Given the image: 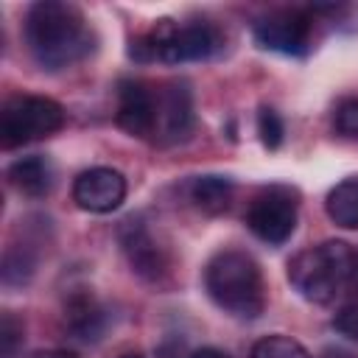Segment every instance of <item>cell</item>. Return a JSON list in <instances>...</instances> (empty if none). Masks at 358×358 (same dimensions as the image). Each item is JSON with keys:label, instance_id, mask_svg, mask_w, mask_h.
Masks as SVG:
<instances>
[{"label": "cell", "instance_id": "6da1fadb", "mask_svg": "<svg viewBox=\"0 0 358 358\" xmlns=\"http://www.w3.org/2000/svg\"><path fill=\"white\" fill-rule=\"evenodd\" d=\"M22 36L34 62L50 73L78 64L95 48L81 8L67 0H36L25 11Z\"/></svg>", "mask_w": 358, "mask_h": 358}, {"label": "cell", "instance_id": "7a4b0ae2", "mask_svg": "<svg viewBox=\"0 0 358 358\" xmlns=\"http://www.w3.org/2000/svg\"><path fill=\"white\" fill-rule=\"evenodd\" d=\"M204 288L210 299L235 319H257L266 308V282L252 255L221 249L204 266Z\"/></svg>", "mask_w": 358, "mask_h": 358}, {"label": "cell", "instance_id": "3957f363", "mask_svg": "<svg viewBox=\"0 0 358 358\" xmlns=\"http://www.w3.org/2000/svg\"><path fill=\"white\" fill-rule=\"evenodd\" d=\"M358 271L355 249L344 241H322L288 260V282L313 305L333 302Z\"/></svg>", "mask_w": 358, "mask_h": 358}, {"label": "cell", "instance_id": "277c9868", "mask_svg": "<svg viewBox=\"0 0 358 358\" xmlns=\"http://www.w3.org/2000/svg\"><path fill=\"white\" fill-rule=\"evenodd\" d=\"M131 56L137 62H162V64H185V62H207L224 48V36L210 22H187L179 25L173 20H159L145 36L131 42Z\"/></svg>", "mask_w": 358, "mask_h": 358}, {"label": "cell", "instance_id": "5b68a950", "mask_svg": "<svg viewBox=\"0 0 358 358\" xmlns=\"http://www.w3.org/2000/svg\"><path fill=\"white\" fill-rule=\"evenodd\" d=\"M64 126V109L45 95H14L0 109V143L17 148L56 134Z\"/></svg>", "mask_w": 358, "mask_h": 358}, {"label": "cell", "instance_id": "8992f818", "mask_svg": "<svg viewBox=\"0 0 358 358\" xmlns=\"http://www.w3.org/2000/svg\"><path fill=\"white\" fill-rule=\"evenodd\" d=\"M310 14L302 8H274L252 22L255 42L266 50L302 56L310 45Z\"/></svg>", "mask_w": 358, "mask_h": 358}, {"label": "cell", "instance_id": "52a82bcc", "mask_svg": "<svg viewBox=\"0 0 358 358\" xmlns=\"http://www.w3.org/2000/svg\"><path fill=\"white\" fill-rule=\"evenodd\" d=\"M246 227L266 243L280 246L296 229V201L285 187H268L246 210Z\"/></svg>", "mask_w": 358, "mask_h": 358}, {"label": "cell", "instance_id": "ba28073f", "mask_svg": "<svg viewBox=\"0 0 358 358\" xmlns=\"http://www.w3.org/2000/svg\"><path fill=\"white\" fill-rule=\"evenodd\" d=\"M117 243H120L131 271L140 274L143 280H159L168 271V252H165V246H159V241L154 238V232L148 229L143 215H129L126 221H120Z\"/></svg>", "mask_w": 358, "mask_h": 358}, {"label": "cell", "instance_id": "9c48e42d", "mask_svg": "<svg viewBox=\"0 0 358 358\" xmlns=\"http://www.w3.org/2000/svg\"><path fill=\"white\" fill-rule=\"evenodd\" d=\"M126 199V176L115 168H90L73 182V201L87 213H112Z\"/></svg>", "mask_w": 358, "mask_h": 358}, {"label": "cell", "instance_id": "30bf717a", "mask_svg": "<svg viewBox=\"0 0 358 358\" xmlns=\"http://www.w3.org/2000/svg\"><path fill=\"white\" fill-rule=\"evenodd\" d=\"M117 126L140 140L157 134V95L143 81H120L117 87Z\"/></svg>", "mask_w": 358, "mask_h": 358}, {"label": "cell", "instance_id": "8fae6325", "mask_svg": "<svg viewBox=\"0 0 358 358\" xmlns=\"http://www.w3.org/2000/svg\"><path fill=\"white\" fill-rule=\"evenodd\" d=\"M193 123H196V115H193L190 87L185 81L168 84L157 95V131L168 143H179V140H187V134L193 131Z\"/></svg>", "mask_w": 358, "mask_h": 358}, {"label": "cell", "instance_id": "7c38bea8", "mask_svg": "<svg viewBox=\"0 0 358 358\" xmlns=\"http://www.w3.org/2000/svg\"><path fill=\"white\" fill-rule=\"evenodd\" d=\"M6 176L11 182V187H17L20 193H25L31 199H39V196L50 193V187H53V165L42 154H31V157L14 159L8 165Z\"/></svg>", "mask_w": 358, "mask_h": 358}, {"label": "cell", "instance_id": "4fadbf2b", "mask_svg": "<svg viewBox=\"0 0 358 358\" xmlns=\"http://www.w3.org/2000/svg\"><path fill=\"white\" fill-rule=\"evenodd\" d=\"M64 322H67V330L73 333V338L90 344V341H98L101 338L103 310L98 308V302L90 294H76L64 305Z\"/></svg>", "mask_w": 358, "mask_h": 358}, {"label": "cell", "instance_id": "5bb4252c", "mask_svg": "<svg viewBox=\"0 0 358 358\" xmlns=\"http://www.w3.org/2000/svg\"><path fill=\"white\" fill-rule=\"evenodd\" d=\"M232 193H235V185L232 179L227 176H218V173H207V176H196L190 182V201L207 213V215H218L229 207L232 201Z\"/></svg>", "mask_w": 358, "mask_h": 358}, {"label": "cell", "instance_id": "9a60e30c", "mask_svg": "<svg viewBox=\"0 0 358 358\" xmlns=\"http://www.w3.org/2000/svg\"><path fill=\"white\" fill-rule=\"evenodd\" d=\"M324 210H327L333 224H338L344 229H358V179L338 182L327 193Z\"/></svg>", "mask_w": 358, "mask_h": 358}, {"label": "cell", "instance_id": "2e32d148", "mask_svg": "<svg viewBox=\"0 0 358 358\" xmlns=\"http://www.w3.org/2000/svg\"><path fill=\"white\" fill-rule=\"evenodd\" d=\"M34 271H36V257H34L31 246L11 243L3 255V285H8V288L25 285V282H31Z\"/></svg>", "mask_w": 358, "mask_h": 358}, {"label": "cell", "instance_id": "e0dca14e", "mask_svg": "<svg viewBox=\"0 0 358 358\" xmlns=\"http://www.w3.org/2000/svg\"><path fill=\"white\" fill-rule=\"evenodd\" d=\"M249 358H310V352L296 338L282 336V333H271V336H263L252 344Z\"/></svg>", "mask_w": 358, "mask_h": 358}, {"label": "cell", "instance_id": "ac0fdd59", "mask_svg": "<svg viewBox=\"0 0 358 358\" xmlns=\"http://www.w3.org/2000/svg\"><path fill=\"white\" fill-rule=\"evenodd\" d=\"M257 134H260L263 145L271 148V151L282 145L285 123H282V117H280L271 106H260V112H257Z\"/></svg>", "mask_w": 358, "mask_h": 358}, {"label": "cell", "instance_id": "d6986e66", "mask_svg": "<svg viewBox=\"0 0 358 358\" xmlns=\"http://www.w3.org/2000/svg\"><path fill=\"white\" fill-rule=\"evenodd\" d=\"M22 333H25L22 322L11 310H6L3 322H0V355L3 358H17V352L22 347Z\"/></svg>", "mask_w": 358, "mask_h": 358}, {"label": "cell", "instance_id": "ffe728a7", "mask_svg": "<svg viewBox=\"0 0 358 358\" xmlns=\"http://www.w3.org/2000/svg\"><path fill=\"white\" fill-rule=\"evenodd\" d=\"M333 126L344 137H358V98L338 101V106L333 112Z\"/></svg>", "mask_w": 358, "mask_h": 358}, {"label": "cell", "instance_id": "44dd1931", "mask_svg": "<svg viewBox=\"0 0 358 358\" xmlns=\"http://www.w3.org/2000/svg\"><path fill=\"white\" fill-rule=\"evenodd\" d=\"M333 327H336L341 336L358 341V305H344V308L336 313Z\"/></svg>", "mask_w": 358, "mask_h": 358}, {"label": "cell", "instance_id": "7402d4cb", "mask_svg": "<svg viewBox=\"0 0 358 358\" xmlns=\"http://www.w3.org/2000/svg\"><path fill=\"white\" fill-rule=\"evenodd\" d=\"M31 358H76V352L73 350H39Z\"/></svg>", "mask_w": 358, "mask_h": 358}, {"label": "cell", "instance_id": "603a6c76", "mask_svg": "<svg viewBox=\"0 0 358 358\" xmlns=\"http://www.w3.org/2000/svg\"><path fill=\"white\" fill-rule=\"evenodd\" d=\"M187 358H229V355H227V352H221V350H215V347H201V350L190 352Z\"/></svg>", "mask_w": 358, "mask_h": 358}, {"label": "cell", "instance_id": "cb8c5ba5", "mask_svg": "<svg viewBox=\"0 0 358 358\" xmlns=\"http://www.w3.org/2000/svg\"><path fill=\"white\" fill-rule=\"evenodd\" d=\"M120 358H143V355H140V352H123Z\"/></svg>", "mask_w": 358, "mask_h": 358}]
</instances>
